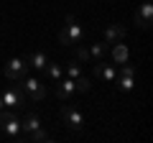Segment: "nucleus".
I'll return each mask as SVG.
<instances>
[{
	"mask_svg": "<svg viewBox=\"0 0 153 143\" xmlns=\"http://www.w3.org/2000/svg\"><path fill=\"white\" fill-rule=\"evenodd\" d=\"M59 41L64 46H74V44H82L84 41V28L74 21V16H66V23L59 33Z\"/></svg>",
	"mask_w": 153,
	"mask_h": 143,
	"instance_id": "nucleus-1",
	"label": "nucleus"
},
{
	"mask_svg": "<svg viewBox=\"0 0 153 143\" xmlns=\"http://www.w3.org/2000/svg\"><path fill=\"white\" fill-rule=\"evenodd\" d=\"M3 102L10 110H23L26 107V92H23V87L21 84H8L5 92H3Z\"/></svg>",
	"mask_w": 153,
	"mask_h": 143,
	"instance_id": "nucleus-2",
	"label": "nucleus"
},
{
	"mask_svg": "<svg viewBox=\"0 0 153 143\" xmlns=\"http://www.w3.org/2000/svg\"><path fill=\"white\" fill-rule=\"evenodd\" d=\"M0 128L8 133L10 138H18L21 141V120L16 118V112H8V110H0Z\"/></svg>",
	"mask_w": 153,
	"mask_h": 143,
	"instance_id": "nucleus-3",
	"label": "nucleus"
},
{
	"mask_svg": "<svg viewBox=\"0 0 153 143\" xmlns=\"http://www.w3.org/2000/svg\"><path fill=\"white\" fill-rule=\"evenodd\" d=\"M21 82H23V84H21L23 92H26L31 100H44V97H46V87H44L41 79H36V77H23Z\"/></svg>",
	"mask_w": 153,
	"mask_h": 143,
	"instance_id": "nucleus-4",
	"label": "nucleus"
},
{
	"mask_svg": "<svg viewBox=\"0 0 153 143\" xmlns=\"http://www.w3.org/2000/svg\"><path fill=\"white\" fill-rule=\"evenodd\" d=\"M26 74H28V64L23 59H10L5 64V77L10 79V82H21Z\"/></svg>",
	"mask_w": 153,
	"mask_h": 143,
	"instance_id": "nucleus-5",
	"label": "nucleus"
},
{
	"mask_svg": "<svg viewBox=\"0 0 153 143\" xmlns=\"http://www.w3.org/2000/svg\"><path fill=\"white\" fill-rule=\"evenodd\" d=\"M61 118H64V125H69L71 130H82V128H84V118H82V112L76 110V107H71V105H64Z\"/></svg>",
	"mask_w": 153,
	"mask_h": 143,
	"instance_id": "nucleus-6",
	"label": "nucleus"
},
{
	"mask_svg": "<svg viewBox=\"0 0 153 143\" xmlns=\"http://www.w3.org/2000/svg\"><path fill=\"white\" fill-rule=\"evenodd\" d=\"M151 18H153V5H151V0H146L135 13V23L140 28H151Z\"/></svg>",
	"mask_w": 153,
	"mask_h": 143,
	"instance_id": "nucleus-7",
	"label": "nucleus"
},
{
	"mask_svg": "<svg viewBox=\"0 0 153 143\" xmlns=\"http://www.w3.org/2000/svg\"><path fill=\"white\" fill-rule=\"evenodd\" d=\"M94 74H97L102 82H115V77H117V72H115L112 64H105V61L97 59V64H94Z\"/></svg>",
	"mask_w": 153,
	"mask_h": 143,
	"instance_id": "nucleus-8",
	"label": "nucleus"
},
{
	"mask_svg": "<svg viewBox=\"0 0 153 143\" xmlns=\"http://www.w3.org/2000/svg\"><path fill=\"white\" fill-rule=\"evenodd\" d=\"M125 39V28L117 26V23H110L107 28H105V41L107 44H117V41Z\"/></svg>",
	"mask_w": 153,
	"mask_h": 143,
	"instance_id": "nucleus-9",
	"label": "nucleus"
},
{
	"mask_svg": "<svg viewBox=\"0 0 153 143\" xmlns=\"http://www.w3.org/2000/svg\"><path fill=\"white\" fill-rule=\"evenodd\" d=\"M74 89V79H56V97L59 100H69Z\"/></svg>",
	"mask_w": 153,
	"mask_h": 143,
	"instance_id": "nucleus-10",
	"label": "nucleus"
},
{
	"mask_svg": "<svg viewBox=\"0 0 153 143\" xmlns=\"http://www.w3.org/2000/svg\"><path fill=\"white\" fill-rule=\"evenodd\" d=\"M26 64H28V66H36V69H46V64H49V56H46L44 51H33V54L28 56Z\"/></svg>",
	"mask_w": 153,
	"mask_h": 143,
	"instance_id": "nucleus-11",
	"label": "nucleus"
},
{
	"mask_svg": "<svg viewBox=\"0 0 153 143\" xmlns=\"http://www.w3.org/2000/svg\"><path fill=\"white\" fill-rule=\"evenodd\" d=\"M128 56H130V51H128V46L117 41V44L112 46V59H115V64H125V61H128Z\"/></svg>",
	"mask_w": 153,
	"mask_h": 143,
	"instance_id": "nucleus-12",
	"label": "nucleus"
},
{
	"mask_svg": "<svg viewBox=\"0 0 153 143\" xmlns=\"http://www.w3.org/2000/svg\"><path fill=\"white\" fill-rule=\"evenodd\" d=\"M21 128H23L26 133H33V130H38V128H41V120H38V115L28 112V115H26V120L21 123Z\"/></svg>",
	"mask_w": 153,
	"mask_h": 143,
	"instance_id": "nucleus-13",
	"label": "nucleus"
},
{
	"mask_svg": "<svg viewBox=\"0 0 153 143\" xmlns=\"http://www.w3.org/2000/svg\"><path fill=\"white\" fill-rule=\"evenodd\" d=\"M23 141H36V143H46V141H51V136L46 130H33V133H28V136H23Z\"/></svg>",
	"mask_w": 153,
	"mask_h": 143,
	"instance_id": "nucleus-14",
	"label": "nucleus"
},
{
	"mask_svg": "<svg viewBox=\"0 0 153 143\" xmlns=\"http://www.w3.org/2000/svg\"><path fill=\"white\" fill-rule=\"evenodd\" d=\"M133 87H135V82H133L130 74H123V77L117 79V89H120V92H130Z\"/></svg>",
	"mask_w": 153,
	"mask_h": 143,
	"instance_id": "nucleus-15",
	"label": "nucleus"
},
{
	"mask_svg": "<svg viewBox=\"0 0 153 143\" xmlns=\"http://www.w3.org/2000/svg\"><path fill=\"white\" fill-rule=\"evenodd\" d=\"M107 49H110V44H107V41H102V44H92V49H89V54H92L94 59H102V56L107 54Z\"/></svg>",
	"mask_w": 153,
	"mask_h": 143,
	"instance_id": "nucleus-16",
	"label": "nucleus"
},
{
	"mask_svg": "<svg viewBox=\"0 0 153 143\" xmlns=\"http://www.w3.org/2000/svg\"><path fill=\"white\" fill-rule=\"evenodd\" d=\"M74 46H76V59L82 61V64H87V61L92 59V54H89V49H87L84 44H74Z\"/></svg>",
	"mask_w": 153,
	"mask_h": 143,
	"instance_id": "nucleus-17",
	"label": "nucleus"
},
{
	"mask_svg": "<svg viewBox=\"0 0 153 143\" xmlns=\"http://www.w3.org/2000/svg\"><path fill=\"white\" fill-rule=\"evenodd\" d=\"M66 74H69V79L82 77V64H76V61H69V64H66Z\"/></svg>",
	"mask_w": 153,
	"mask_h": 143,
	"instance_id": "nucleus-18",
	"label": "nucleus"
},
{
	"mask_svg": "<svg viewBox=\"0 0 153 143\" xmlns=\"http://www.w3.org/2000/svg\"><path fill=\"white\" fill-rule=\"evenodd\" d=\"M46 72H49L51 79H61V66L54 64V61H49V64H46Z\"/></svg>",
	"mask_w": 153,
	"mask_h": 143,
	"instance_id": "nucleus-19",
	"label": "nucleus"
},
{
	"mask_svg": "<svg viewBox=\"0 0 153 143\" xmlns=\"http://www.w3.org/2000/svg\"><path fill=\"white\" fill-rule=\"evenodd\" d=\"M89 79H84V77H76L74 79V89H79V92H89Z\"/></svg>",
	"mask_w": 153,
	"mask_h": 143,
	"instance_id": "nucleus-20",
	"label": "nucleus"
},
{
	"mask_svg": "<svg viewBox=\"0 0 153 143\" xmlns=\"http://www.w3.org/2000/svg\"><path fill=\"white\" fill-rule=\"evenodd\" d=\"M133 72H135V69H133V66H128V61H125V66H123V74H130V77H133Z\"/></svg>",
	"mask_w": 153,
	"mask_h": 143,
	"instance_id": "nucleus-21",
	"label": "nucleus"
},
{
	"mask_svg": "<svg viewBox=\"0 0 153 143\" xmlns=\"http://www.w3.org/2000/svg\"><path fill=\"white\" fill-rule=\"evenodd\" d=\"M0 110H5V102H3V95H0Z\"/></svg>",
	"mask_w": 153,
	"mask_h": 143,
	"instance_id": "nucleus-22",
	"label": "nucleus"
}]
</instances>
